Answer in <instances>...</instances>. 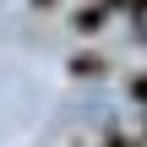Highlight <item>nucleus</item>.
Returning <instances> with one entry per match:
<instances>
[{"mask_svg":"<svg viewBox=\"0 0 147 147\" xmlns=\"http://www.w3.org/2000/svg\"><path fill=\"white\" fill-rule=\"evenodd\" d=\"M109 16H115V11H109V0H93V5H82V11H76V33H87V38H93V33H104V27H109Z\"/></svg>","mask_w":147,"mask_h":147,"instance_id":"nucleus-1","label":"nucleus"},{"mask_svg":"<svg viewBox=\"0 0 147 147\" xmlns=\"http://www.w3.org/2000/svg\"><path fill=\"white\" fill-rule=\"evenodd\" d=\"M71 71H76V76H104V71H109V60H104V55H76V60H71Z\"/></svg>","mask_w":147,"mask_h":147,"instance_id":"nucleus-2","label":"nucleus"},{"mask_svg":"<svg viewBox=\"0 0 147 147\" xmlns=\"http://www.w3.org/2000/svg\"><path fill=\"white\" fill-rule=\"evenodd\" d=\"M131 22H136V27H147V0H131Z\"/></svg>","mask_w":147,"mask_h":147,"instance_id":"nucleus-3","label":"nucleus"},{"mask_svg":"<svg viewBox=\"0 0 147 147\" xmlns=\"http://www.w3.org/2000/svg\"><path fill=\"white\" fill-rule=\"evenodd\" d=\"M98 147H147V142H136V136H109V142H98Z\"/></svg>","mask_w":147,"mask_h":147,"instance_id":"nucleus-4","label":"nucleus"},{"mask_svg":"<svg viewBox=\"0 0 147 147\" xmlns=\"http://www.w3.org/2000/svg\"><path fill=\"white\" fill-rule=\"evenodd\" d=\"M131 93H136V98L147 104V76H136V82H131Z\"/></svg>","mask_w":147,"mask_h":147,"instance_id":"nucleus-5","label":"nucleus"}]
</instances>
